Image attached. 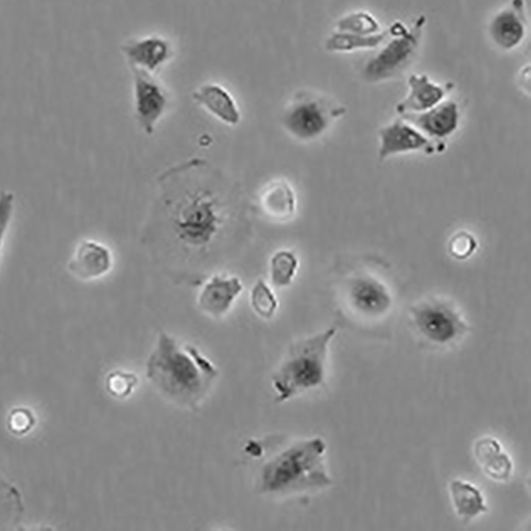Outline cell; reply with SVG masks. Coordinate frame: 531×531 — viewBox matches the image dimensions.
I'll use <instances>...</instances> for the list:
<instances>
[{
	"label": "cell",
	"instance_id": "obj_1",
	"mask_svg": "<svg viewBox=\"0 0 531 531\" xmlns=\"http://www.w3.org/2000/svg\"><path fill=\"white\" fill-rule=\"evenodd\" d=\"M146 374L163 397L179 406L196 409L208 396L219 372L195 346L181 344L162 332L148 358Z\"/></svg>",
	"mask_w": 531,
	"mask_h": 531
},
{
	"label": "cell",
	"instance_id": "obj_2",
	"mask_svg": "<svg viewBox=\"0 0 531 531\" xmlns=\"http://www.w3.org/2000/svg\"><path fill=\"white\" fill-rule=\"evenodd\" d=\"M167 193L165 207L171 233L188 251L209 250L226 228L228 202L211 185L190 183Z\"/></svg>",
	"mask_w": 531,
	"mask_h": 531
},
{
	"label": "cell",
	"instance_id": "obj_3",
	"mask_svg": "<svg viewBox=\"0 0 531 531\" xmlns=\"http://www.w3.org/2000/svg\"><path fill=\"white\" fill-rule=\"evenodd\" d=\"M327 444L321 438L290 445L266 462L260 477L263 493L285 495L322 489L333 484L324 466Z\"/></svg>",
	"mask_w": 531,
	"mask_h": 531
},
{
	"label": "cell",
	"instance_id": "obj_4",
	"mask_svg": "<svg viewBox=\"0 0 531 531\" xmlns=\"http://www.w3.org/2000/svg\"><path fill=\"white\" fill-rule=\"evenodd\" d=\"M335 335L336 329L331 328L303 339L290 348L281 366L272 376L278 403H283L305 390L322 385L328 347Z\"/></svg>",
	"mask_w": 531,
	"mask_h": 531
},
{
	"label": "cell",
	"instance_id": "obj_5",
	"mask_svg": "<svg viewBox=\"0 0 531 531\" xmlns=\"http://www.w3.org/2000/svg\"><path fill=\"white\" fill-rule=\"evenodd\" d=\"M346 113L345 107L330 98L302 91L288 102L281 115V125L296 141L311 143L319 140Z\"/></svg>",
	"mask_w": 531,
	"mask_h": 531
},
{
	"label": "cell",
	"instance_id": "obj_6",
	"mask_svg": "<svg viewBox=\"0 0 531 531\" xmlns=\"http://www.w3.org/2000/svg\"><path fill=\"white\" fill-rule=\"evenodd\" d=\"M425 25V17L407 29L403 25L390 30L391 41L384 43L383 49L370 59L364 67L363 77L371 83H379L398 76L416 54Z\"/></svg>",
	"mask_w": 531,
	"mask_h": 531
},
{
	"label": "cell",
	"instance_id": "obj_7",
	"mask_svg": "<svg viewBox=\"0 0 531 531\" xmlns=\"http://www.w3.org/2000/svg\"><path fill=\"white\" fill-rule=\"evenodd\" d=\"M410 312L420 334L434 344L448 345L468 331L464 319L447 301L424 300Z\"/></svg>",
	"mask_w": 531,
	"mask_h": 531
},
{
	"label": "cell",
	"instance_id": "obj_8",
	"mask_svg": "<svg viewBox=\"0 0 531 531\" xmlns=\"http://www.w3.org/2000/svg\"><path fill=\"white\" fill-rule=\"evenodd\" d=\"M344 298L350 310L365 319L382 318L393 303L387 285L369 271H357L346 280Z\"/></svg>",
	"mask_w": 531,
	"mask_h": 531
},
{
	"label": "cell",
	"instance_id": "obj_9",
	"mask_svg": "<svg viewBox=\"0 0 531 531\" xmlns=\"http://www.w3.org/2000/svg\"><path fill=\"white\" fill-rule=\"evenodd\" d=\"M130 68L133 78L135 119L141 130L150 136L169 107V96L153 74L141 68Z\"/></svg>",
	"mask_w": 531,
	"mask_h": 531
},
{
	"label": "cell",
	"instance_id": "obj_10",
	"mask_svg": "<svg viewBox=\"0 0 531 531\" xmlns=\"http://www.w3.org/2000/svg\"><path fill=\"white\" fill-rule=\"evenodd\" d=\"M379 158L385 161L398 154L421 151L426 154L442 153L445 145L438 144L425 136L403 118L383 127L379 131Z\"/></svg>",
	"mask_w": 531,
	"mask_h": 531
},
{
	"label": "cell",
	"instance_id": "obj_11",
	"mask_svg": "<svg viewBox=\"0 0 531 531\" xmlns=\"http://www.w3.org/2000/svg\"><path fill=\"white\" fill-rule=\"evenodd\" d=\"M406 122L415 126L428 139L445 145L460 125V109L455 101H442L431 110L402 115Z\"/></svg>",
	"mask_w": 531,
	"mask_h": 531
},
{
	"label": "cell",
	"instance_id": "obj_12",
	"mask_svg": "<svg viewBox=\"0 0 531 531\" xmlns=\"http://www.w3.org/2000/svg\"><path fill=\"white\" fill-rule=\"evenodd\" d=\"M112 267L113 254L110 248L93 239L80 242L67 263L68 272L84 282L106 277Z\"/></svg>",
	"mask_w": 531,
	"mask_h": 531
},
{
	"label": "cell",
	"instance_id": "obj_13",
	"mask_svg": "<svg viewBox=\"0 0 531 531\" xmlns=\"http://www.w3.org/2000/svg\"><path fill=\"white\" fill-rule=\"evenodd\" d=\"M243 290L244 284L238 277L215 274L204 283L200 291L199 307L203 313L213 318H221L229 313Z\"/></svg>",
	"mask_w": 531,
	"mask_h": 531
},
{
	"label": "cell",
	"instance_id": "obj_14",
	"mask_svg": "<svg viewBox=\"0 0 531 531\" xmlns=\"http://www.w3.org/2000/svg\"><path fill=\"white\" fill-rule=\"evenodd\" d=\"M524 0H512L511 5L493 17L489 33L496 46L513 50L521 45L526 36Z\"/></svg>",
	"mask_w": 531,
	"mask_h": 531
},
{
	"label": "cell",
	"instance_id": "obj_15",
	"mask_svg": "<svg viewBox=\"0 0 531 531\" xmlns=\"http://www.w3.org/2000/svg\"><path fill=\"white\" fill-rule=\"evenodd\" d=\"M130 67L156 74L173 56L170 43L158 36L130 40L122 46Z\"/></svg>",
	"mask_w": 531,
	"mask_h": 531
},
{
	"label": "cell",
	"instance_id": "obj_16",
	"mask_svg": "<svg viewBox=\"0 0 531 531\" xmlns=\"http://www.w3.org/2000/svg\"><path fill=\"white\" fill-rule=\"evenodd\" d=\"M408 94L397 106L402 116L410 113H422L433 109L448 95L450 87L433 82L426 75L413 74L408 79Z\"/></svg>",
	"mask_w": 531,
	"mask_h": 531
},
{
	"label": "cell",
	"instance_id": "obj_17",
	"mask_svg": "<svg viewBox=\"0 0 531 531\" xmlns=\"http://www.w3.org/2000/svg\"><path fill=\"white\" fill-rule=\"evenodd\" d=\"M262 213L273 221H289L297 213L298 200L294 187L285 180L270 182L259 198Z\"/></svg>",
	"mask_w": 531,
	"mask_h": 531
},
{
	"label": "cell",
	"instance_id": "obj_18",
	"mask_svg": "<svg viewBox=\"0 0 531 531\" xmlns=\"http://www.w3.org/2000/svg\"><path fill=\"white\" fill-rule=\"evenodd\" d=\"M193 98L198 105L216 117L218 121L232 127L241 123V110H239L231 93L221 85H203L194 92Z\"/></svg>",
	"mask_w": 531,
	"mask_h": 531
},
{
	"label": "cell",
	"instance_id": "obj_19",
	"mask_svg": "<svg viewBox=\"0 0 531 531\" xmlns=\"http://www.w3.org/2000/svg\"><path fill=\"white\" fill-rule=\"evenodd\" d=\"M474 453L478 464L482 466L487 475L495 481H508L512 471V462L503 452L498 440L488 437L478 440Z\"/></svg>",
	"mask_w": 531,
	"mask_h": 531
},
{
	"label": "cell",
	"instance_id": "obj_20",
	"mask_svg": "<svg viewBox=\"0 0 531 531\" xmlns=\"http://www.w3.org/2000/svg\"><path fill=\"white\" fill-rule=\"evenodd\" d=\"M451 491L458 517L470 521L481 513L487 512L488 508L482 492L473 485L455 481L451 485Z\"/></svg>",
	"mask_w": 531,
	"mask_h": 531
},
{
	"label": "cell",
	"instance_id": "obj_21",
	"mask_svg": "<svg viewBox=\"0 0 531 531\" xmlns=\"http://www.w3.org/2000/svg\"><path fill=\"white\" fill-rule=\"evenodd\" d=\"M390 36L389 31H381L372 36H361L348 32L335 31L325 42V48L332 53H350L358 49L376 48L384 44Z\"/></svg>",
	"mask_w": 531,
	"mask_h": 531
},
{
	"label": "cell",
	"instance_id": "obj_22",
	"mask_svg": "<svg viewBox=\"0 0 531 531\" xmlns=\"http://www.w3.org/2000/svg\"><path fill=\"white\" fill-rule=\"evenodd\" d=\"M298 269L299 259L296 253L288 249H280L270 258V281L276 287H287L294 282Z\"/></svg>",
	"mask_w": 531,
	"mask_h": 531
},
{
	"label": "cell",
	"instance_id": "obj_23",
	"mask_svg": "<svg viewBox=\"0 0 531 531\" xmlns=\"http://www.w3.org/2000/svg\"><path fill=\"white\" fill-rule=\"evenodd\" d=\"M253 312L263 319L269 320L279 310V301L273 290L264 280L255 282L250 293Z\"/></svg>",
	"mask_w": 531,
	"mask_h": 531
},
{
	"label": "cell",
	"instance_id": "obj_24",
	"mask_svg": "<svg viewBox=\"0 0 531 531\" xmlns=\"http://www.w3.org/2000/svg\"><path fill=\"white\" fill-rule=\"evenodd\" d=\"M337 31L372 36L380 33L381 26L375 17L367 12H353L337 23Z\"/></svg>",
	"mask_w": 531,
	"mask_h": 531
},
{
	"label": "cell",
	"instance_id": "obj_25",
	"mask_svg": "<svg viewBox=\"0 0 531 531\" xmlns=\"http://www.w3.org/2000/svg\"><path fill=\"white\" fill-rule=\"evenodd\" d=\"M139 379L133 373L117 370L108 375L106 387L111 396L126 399L133 392Z\"/></svg>",
	"mask_w": 531,
	"mask_h": 531
},
{
	"label": "cell",
	"instance_id": "obj_26",
	"mask_svg": "<svg viewBox=\"0 0 531 531\" xmlns=\"http://www.w3.org/2000/svg\"><path fill=\"white\" fill-rule=\"evenodd\" d=\"M16 208V197L11 191L0 192V256H2Z\"/></svg>",
	"mask_w": 531,
	"mask_h": 531
},
{
	"label": "cell",
	"instance_id": "obj_27",
	"mask_svg": "<svg viewBox=\"0 0 531 531\" xmlns=\"http://www.w3.org/2000/svg\"><path fill=\"white\" fill-rule=\"evenodd\" d=\"M478 247L476 238L467 231L457 232L449 242V253L452 258L458 261H465L471 258Z\"/></svg>",
	"mask_w": 531,
	"mask_h": 531
},
{
	"label": "cell",
	"instance_id": "obj_28",
	"mask_svg": "<svg viewBox=\"0 0 531 531\" xmlns=\"http://www.w3.org/2000/svg\"><path fill=\"white\" fill-rule=\"evenodd\" d=\"M9 428L15 435L28 433L34 424L33 416L25 409H15L8 420Z\"/></svg>",
	"mask_w": 531,
	"mask_h": 531
}]
</instances>
